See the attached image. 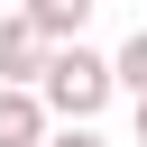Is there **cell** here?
Wrapping results in <instances>:
<instances>
[{
	"label": "cell",
	"mask_w": 147,
	"mask_h": 147,
	"mask_svg": "<svg viewBox=\"0 0 147 147\" xmlns=\"http://www.w3.org/2000/svg\"><path fill=\"white\" fill-rule=\"evenodd\" d=\"M37 110H46V129H92V119L110 110V55H92V46L46 55V74H37Z\"/></svg>",
	"instance_id": "1"
},
{
	"label": "cell",
	"mask_w": 147,
	"mask_h": 147,
	"mask_svg": "<svg viewBox=\"0 0 147 147\" xmlns=\"http://www.w3.org/2000/svg\"><path fill=\"white\" fill-rule=\"evenodd\" d=\"M28 18V37L46 46V55H64V46H83V18H92V0H37V9H18Z\"/></svg>",
	"instance_id": "2"
},
{
	"label": "cell",
	"mask_w": 147,
	"mask_h": 147,
	"mask_svg": "<svg viewBox=\"0 0 147 147\" xmlns=\"http://www.w3.org/2000/svg\"><path fill=\"white\" fill-rule=\"evenodd\" d=\"M0 147H46V110H37V92H0Z\"/></svg>",
	"instance_id": "3"
},
{
	"label": "cell",
	"mask_w": 147,
	"mask_h": 147,
	"mask_svg": "<svg viewBox=\"0 0 147 147\" xmlns=\"http://www.w3.org/2000/svg\"><path fill=\"white\" fill-rule=\"evenodd\" d=\"M110 92L147 101V28H129V37H119V55H110Z\"/></svg>",
	"instance_id": "4"
},
{
	"label": "cell",
	"mask_w": 147,
	"mask_h": 147,
	"mask_svg": "<svg viewBox=\"0 0 147 147\" xmlns=\"http://www.w3.org/2000/svg\"><path fill=\"white\" fill-rule=\"evenodd\" d=\"M46 147H110L101 129H46Z\"/></svg>",
	"instance_id": "5"
},
{
	"label": "cell",
	"mask_w": 147,
	"mask_h": 147,
	"mask_svg": "<svg viewBox=\"0 0 147 147\" xmlns=\"http://www.w3.org/2000/svg\"><path fill=\"white\" fill-rule=\"evenodd\" d=\"M138 147H147V101H138Z\"/></svg>",
	"instance_id": "6"
}]
</instances>
